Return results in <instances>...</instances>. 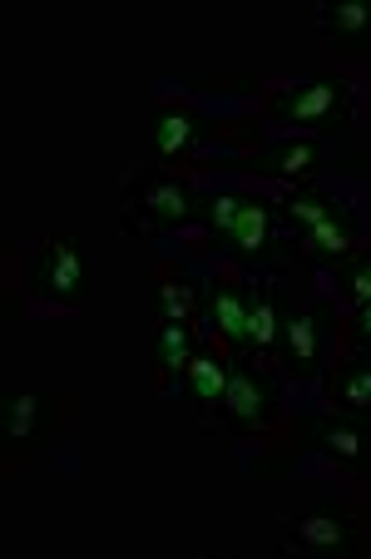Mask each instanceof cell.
Returning a JSON list of instances; mask_svg holds the SVG:
<instances>
[{
	"instance_id": "1",
	"label": "cell",
	"mask_w": 371,
	"mask_h": 559,
	"mask_svg": "<svg viewBox=\"0 0 371 559\" xmlns=\"http://www.w3.org/2000/svg\"><path fill=\"white\" fill-rule=\"evenodd\" d=\"M267 115H273L277 124L332 134V129H347L351 119H357V90H351L342 74H312V80H302V85L273 95Z\"/></svg>"
},
{
	"instance_id": "2",
	"label": "cell",
	"mask_w": 371,
	"mask_h": 559,
	"mask_svg": "<svg viewBox=\"0 0 371 559\" xmlns=\"http://www.w3.org/2000/svg\"><path fill=\"white\" fill-rule=\"evenodd\" d=\"M277 402H283L277 381L267 377L253 357H243L228 371V386H223V402H218V412H213V421L234 436H253L277 416Z\"/></svg>"
},
{
	"instance_id": "3",
	"label": "cell",
	"mask_w": 371,
	"mask_h": 559,
	"mask_svg": "<svg viewBox=\"0 0 371 559\" xmlns=\"http://www.w3.org/2000/svg\"><path fill=\"white\" fill-rule=\"evenodd\" d=\"M129 209H134L144 223H154V228H189V223H199L203 199L179 179V174L139 169L134 179H129Z\"/></svg>"
},
{
	"instance_id": "4",
	"label": "cell",
	"mask_w": 371,
	"mask_h": 559,
	"mask_svg": "<svg viewBox=\"0 0 371 559\" xmlns=\"http://www.w3.org/2000/svg\"><path fill=\"white\" fill-rule=\"evenodd\" d=\"M31 287L55 307L85 302V253H80V238H74V233L50 238V243L31 258Z\"/></svg>"
},
{
	"instance_id": "5",
	"label": "cell",
	"mask_w": 371,
	"mask_h": 559,
	"mask_svg": "<svg viewBox=\"0 0 371 559\" xmlns=\"http://www.w3.org/2000/svg\"><path fill=\"white\" fill-rule=\"evenodd\" d=\"M277 357L283 371L297 381H312L327 361V312L308 307V312H283V332H277Z\"/></svg>"
},
{
	"instance_id": "6",
	"label": "cell",
	"mask_w": 371,
	"mask_h": 559,
	"mask_svg": "<svg viewBox=\"0 0 371 559\" xmlns=\"http://www.w3.org/2000/svg\"><path fill=\"white\" fill-rule=\"evenodd\" d=\"M199 302H203V337H218L228 352L243 357V328H248V307H253V287L243 277H213Z\"/></svg>"
},
{
	"instance_id": "7",
	"label": "cell",
	"mask_w": 371,
	"mask_h": 559,
	"mask_svg": "<svg viewBox=\"0 0 371 559\" xmlns=\"http://www.w3.org/2000/svg\"><path fill=\"white\" fill-rule=\"evenodd\" d=\"M277 545L287 555H337L357 545V525L337 510H308V515H287Z\"/></svg>"
},
{
	"instance_id": "8",
	"label": "cell",
	"mask_w": 371,
	"mask_h": 559,
	"mask_svg": "<svg viewBox=\"0 0 371 559\" xmlns=\"http://www.w3.org/2000/svg\"><path fill=\"white\" fill-rule=\"evenodd\" d=\"M357 243H361V223H357V209H351V203H337L318 228L302 233V253H308L312 267L347 263V258L357 253Z\"/></svg>"
},
{
	"instance_id": "9",
	"label": "cell",
	"mask_w": 371,
	"mask_h": 559,
	"mask_svg": "<svg viewBox=\"0 0 371 559\" xmlns=\"http://www.w3.org/2000/svg\"><path fill=\"white\" fill-rule=\"evenodd\" d=\"M263 174H273V179H283V183H312V174H318V164H322V139H312V134H283V139H273L267 148H258V158H253Z\"/></svg>"
},
{
	"instance_id": "10",
	"label": "cell",
	"mask_w": 371,
	"mask_h": 559,
	"mask_svg": "<svg viewBox=\"0 0 371 559\" xmlns=\"http://www.w3.org/2000/svg\"><path fill=\"white\" fill-rule=\"evenodd\" d=\"M318 31L342 50H371V0H322Z\"/></svg>"
},
{
	"instance_id": "11",
	"label": "cell",
	"mask_w": 371,
	"mask_h": 559,
	"mask_svg": "<svg viewBox=\"0 0 371 559\" xmlns=\"http://www.w3.org/2000/svg\"><path fill=\"white\" fill-rule=\"evenodd\" d=\"M273 238H277V209L267 199H243L234 228H228V243H234V253L243 258V263H258V258L273 248Z\"/></svg>"
},
{
	"instance_id": "12",
	"label": "cell",
	"mask_w": 371,
	"mask_h": 559,
	"mask_svg": "<svg viewBox=\"0 0 371 559\" xmlns=\"http://www.w3.org/2000/svg\"><path fill=\"white\" fill-rule=\"evenodd\" d=\"M199 144H203V124L193 109L164 105L159 115H154V154H159L164 164H179V158L199 154Z\"/></svg>"
},
{
	"instance_id": "13",
	"label": "cell",
	"mask_w": 371,
	"mask_h": 559,
	"mask_svg": "<svg viewBox=\"0 0 371 559\" xmlns=\"http://www.w3.org/2000/svg\"><path fill=\"white\" fill-rule=\"evenodd\" d=\"M332 209H337V199H332L327 189H318V183H297V189L277 203V233H283V238L312 233Z\"/></svg>"
},
{
	"instance_id": "14",
	"label": "cell",
	"mask_w": 371,
	"mask_h": 559,
	"mask_svg": "<svg viewBox=\"0 0 371 559\" xmlns=\"http://www.w3.org/2000/svg\"><path fill=\"white\" fill-rule=\"evenodd\" d=\"M318 441H322V451L332 455V461H342V465H371V431H367V421L361 416H327V421L318 426Z\"/></svg>"
},
{
	"instance_id": "15",
	"label": "cell",
	"mask_w": 371,
	"mask_h": 559,
	"mask_svg": "<svg viewBox=\"0 0 371 559\" xmlns=\"http://www.w3.org/2000/svg\"><path fill=\"white\" fill-rule=\"evenodd\" d=\"M228 371H234V361L223 357L218 347H199V357L189 361V371H183V386H189V396L199 402L203 416L218 412L223 386H228Z\"/></svg>"
},
{
	"instance_id": "16",
	"label": "cell",
	"mask_w": 371,
	"mask_h": 559,
	"mask_svg": "<svg viewBox=\"0 0 371 559\" xmlns=\"http://www.w3.org/2000/svg\"><path fill=\"white\" fill-rule=\"evenodd\" d=\"M327 402L342 416H371V361H361V357L337 361L327 377Z\"/></svg>"
},
{
	"instance_id": "17",
	"label": "cell",
	"mask_w": 371,
	"mask_h": 559,
	"mask_svg": "<svg viewBox=\"0 0 371 559\" xmlns=\"http://www.w3.org/2000/svg\"><path fill=\"white\" fill-rule=\"evenodd\" d=\"M277 332H283V302L273 287H258L253 307H248V328H243V357H267L277 352Z\"/></svg>"
},
{
	"instance_id": "18",
	"label": "cell",
	"mask_w": 371,
	"mask_h": 559,
	"mask_svg": "<svg viewBox=\"0 0 371 559\" xmlns=\"http://www.w3.org/2000/svg\"><path fill=\"white\" fill-rule=\"evenodd\" d=\"M193 357H199V332H193L189 322H159V332H154V361H159L164 386H169L173 377H183Z\"/></svg>"
},
{
	"instance_id": "19",
	"label": "cell",
	"mask_w": 371,
	"mask_h": 559,
	"mask_svg": "<svg viewBox=\"0 0 371 559\" xmlns=\"http://www.w3.org/2000/svg\"><path fill=\"white\" fill-rule=\"evenodd\" d=\"M50 416V402L35 391H0V431L5 441H35V431Z\"/></svg>"
},
{
	"instance_id": "20",
	"label": "cell",
	"mask_w": 371,
	"mask_h": 559,
	"mask_svg": "<svg viewBox=\"0 0 371 559\" xmlns=\"http://www.w3.org/2000/svg\"><path fill=\"white\" fill-rule=\"evenodd\" d=\"M154 302H159V322H189L193 307H199V293H193V283H183V277H164Z\"/></svg>"
},
{
	"instance_id": "21",
	"label": "cell",
	"mask_w": 371,
	"mask_h": 559,
	"mask_svg": "<svg viewBox=\"0 0 371 559\" xmlns=\"http://www.w3.org/2000/svg\"><path fill=\"white\" fill-rule=\"evenodd\" d=\"M238 209H243V199H238V193H213V199H203V213H199V218L208 223L213 233H223V238H228V228H234Z\"/></svg>"
},
{
	"instance_id": "22",
	"label": "cell",
	"mask_w": 371,
	"mask_h": 559,
	"mask_svg": "<svg viewBox=\"0 0 371 559\" xmlns=\"http://www.w3.org/2000/svg\"><path fill=\"white\" fill-rule=\"evenodd\" d=\"M342 287H347L351 302H367L371 297V253H351L342 267Z\"/></svg>"
},
{
	"instance_id": "23",
	"label": "cell",
	"mask_w": 371,
	"mask_h": 559,
	"mask_svg": "<svg viewBox=\"0 0 371 559\" xmlns=\"http://www.w3.org/2000/svg\"><path fill=\"white\" fill-rule=\"evenodd\" d=\"M347 337H351V347H371V297H367V302L351 307V317H347Z\"/></svg>"
}]
</instances>
